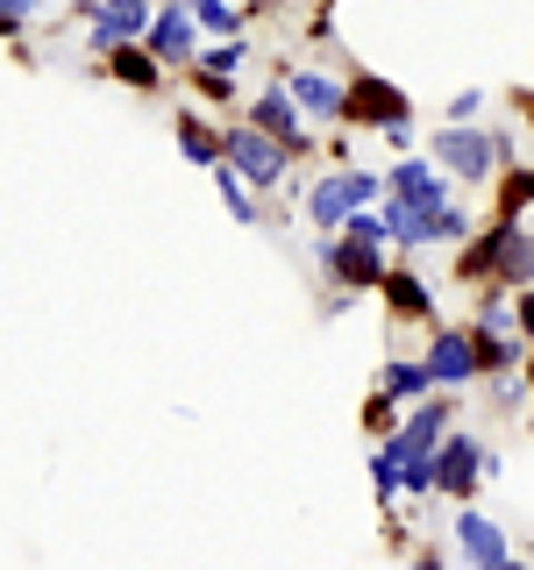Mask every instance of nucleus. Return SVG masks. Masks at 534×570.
Returning a JSON list of instances; mask_svg holds the SVG:
<instances>
[{
	"label": "nucleus",
	"mask_w": 534,
	"mask_h": 570,
	"mask_svg": "<svg viewBox=\"0 0 534 570\" xmlns=\"http://www.w3.org/2000/svg\"><path fill=\"white\" fill-rule=\"evenodd\" d=\"M449 435V406L442 400H427L406 414V428L385 442V463L399 471V485H427V463H435V442Z\"/></svg>",
	"instance_id": "1"
},
{
	"label": "nucleus",
	"mask_w": 534,
	"mask_h": 570,
	"mask_svg": "<svg viewBox=\"0 0 534 570\" xmlns=\"http://www.w3.org/2000/svg\"><path fill=\"white\" fill-rule=\"evenodd\" d=\"M385 236L392 243H456V236H471V214H463L456 200H435V207H421V200H385Z\"/></svg>",
	"instance_id": "2"
},
{
	"label": "nucleus",
	"mask_w": 534,
	"mask_h": 570,
	"mask_svg": "<svg viewBox=\"0 0 534 570\" xmlns=\"http://www.w3.org/2000/svg\"><path fill=\"white\" fill-rule=\"evenodd\" d=\"M378 243H385V222H370L364 207L343 214V243L328 249L335 278H343V285H378Z\"/></svg>",
	"instance_id": "3"
},
{
	"label": "nucleus",
	"mask_w": 534,
	"mask_h": 570,
	"mask_svg": "<svg viewBox=\"0 0 534 570\" xmlns=\"http://www.w3.org/2000/svg\"><path fill=\"white\" fill-rule=\"evenodd\" d=\"M221 157L249 178V186H285V150H278V136H264V129H228Z\"/></svg>",
	"instance_id": "4"
},
{
	"label": "nucleus",
	"mask_w": 534,
	"mask_h": 570,
	"mask_svg": "<svg viewBox=\"0 0 534 570\" xmlns=\"http://www.w3.org/2000/svg\"><path fill=\"white\" fill-rule=\"evenodd\" d=\"M378 186H385V178H370V171H335V178H320V186H314V222L320 228H343V214H356V207H364V200H378Z\"/></svg>",
	"instance_id": "5"
},
{
	"label": "nucleus",
	"mask_w": 534,
	"mask_h": 570,
	"mask_svg": "<svg viewBox=\"0 0 534 570\" xmlns=\"http://www.w3.org/2000/svg\"><path fill=\"white\" fill-rule=\"evenodd\" d=\"M477 471H485V450H477L471 435H442V442H435V463H427V485H442V492H471V485H477Z\"/></svg>",
	"instance_id": "6"
},
{
	"label": "nucleus",
	"mask_w": 534,
	"mask_h": 570,
	"mask_svg": "<svg viewBox=\"0 0 534 570\" xmlns=\"http://www.w3.org/2000/svg\"><path fill=\"white\" fill-rule=\"evenodd\" d=\"M435 157H442V171H456V178H492V136H477V129H442L435 136Z\"/></svg>",
	"instance_id": "7"
},
{
	"label": "nucleus",
	"mask_w": 534,
	"mask_h": 570,
	"mask_svg": "<svg viewBox=\"0 0 534 570\" xmlns=\"http://www.w3.org/2000/svg\"><path fill=\"white\" fill-rule=\"evenodd\" d=\"M343 121H378V129H392V121H406V94H392L385 79H356L343 94Z\"/></svg>",
	"instance_id": "8"
},
{
	"label": "nucleus",
	"mask_w": 534,
	"mask_h": 570,
	"mask_svg": "<svg viewBox=\"0 0 534 570\" xmlns=\"http://www.w3.org/2000/svg\"><path fill=\"white\" fill-rule=\"evenodd\" d=\"M456 549L471 563H485V570H506L513 563V542L498 534V521H485V513H456Z\"/></svg>",
	"instance_id": "9"
},
{
	"label": "nucleus",
	"mask_w": 534,
	"mask_h": 570,
	"mask_svg": "<svg viewBox=\"0 0 534 570\" xmlns=\"http://www.w3.org/2000/svg\"><path fill=\"white\" fill-rule=\"evenodd\" d=\"M492 264H498V278H506V285H527L534 278V236L513 222V214L492 228Z\"/></svg>",
	"instance_id": "10"
},
{
	"label": "nucleus",
	"mask_w": 534,
	"mask_h": 570,
	"mask_svg": "<svg viewBox=\"0 0 534 570\" xmlns=\"http://www.w3.org/2000/svg\"><path fill=\"white\" fill-rule=\"evenodd\" d=\"M427 379H435V385H463V379H477V343H471L463 328L435 335V350H427Z\"/></svg>",
	"instance_id": "11"
},
{
	"label": "nucleus",
	"mask_w": 534,
	"mask_h": 570,
	"mask_svg": "<svg viewBox=\"0 0 534 570\" xmlns=\"http://www.w3.org/2000/svg\"><path fill=\"white\" fill-rule=\"evenodd\" d=\"M150 58H157V65H186V58H192V8L150 14Z\"/></svg>",
	"instance_id": "12"
},
{
	"label": "nucleus",
	"mask_w": 534,
	"mask_h": 570,
	"mask_svg": "<svg viewBox=\"0 0 534 570\" xmlns=\"http://www.w3.org/2000/svg\"><path fill=\"white\" fill-rule=\"evenodd\" d=\"M257 129H264V136H278L285 150H293V142H307V129H299V100L285 94V86H271V94L257 100Z\"/></svg>",
	"instance_id": "13"
},
{
	"label": "nucleus",
	"mask_w": 534,
	"mask_h": 570,
	"mask_svg": "<svg viewBox=\"0 0 534 570\" xmlns=\"http://www.w3.org/2000/svg\"><path fill=\"white\" fill-rule=\"evenodd\" d=\"M392 200H421V207H435V200H449V178H442L435 165H399V171H392Z\"/></svg>",
	"instance_id": "14"
},
{
	"label": "nucleus",
	"mask_w": 534,
	"mask_h": 570,
	"mask_svg": "<svg viewBox=\"0 0 534 570\" xmlns=\"http://www.w3.org/2000/svg\"><path fill=\"white\" fill-rule=\"evenodd\" d=\"M136 29H150V14H142V8H121V0H115V8H100V14H93V43H100V50L129 43Z\"/></svg>",
	"instance_id": "15"
},
{
	"label": "nucleus",
	"mask_w": 534,
	"mask_h": 570,
	"mask_svg": "<svg viewBox=\"0 0 534 570\" xmlns=\"http://www.w3.org/2000/svg\"><path fill=\"white\" fill-rule=\"evenodd\" d=\"M293 100L314 107V115H343V86L320 79V71H299V79H293Z\"/></svg>",
	"instance_id": "16"
},
{
	"label": "nucleus",
	"mask_w": 534,
	"mask_h": 570,
	"mask_svg": "<svg viewBox=\"0 0 534 570\" xmlns=\"http://www.w3.org/2000/svg\"><path fill=\"white\" fill-rule=\"evenodd\" d=\"M378 285H385V299L399 314H427V285L414 278V272H378Z\"/></svg>",
	"instance_id": "17"
},
{
	"label": "nucleus",
	"mask_w": 534,
	"mask_h": 570,
	"mask_svg": "<svg viewBox=\"0 0 534 570\" xmlns=\"http://www.w3.org/2000/svg\"><path fill=\"white\" fill-rule=\"evenodd\" d=\"M178 150L200 157V165H214V157H221V136H214L207 121H178Z\"/></svg>",
	"instance_id": "18"
},
{
	"label": "nucleus",
	"mask_w": 534,
	"mask_h": 570,
	"mask_svg": "<svg viewBox=\"0 0 534 570\" xmlns=\"http://www.w3.org/2000/svg\"><path fill=\"white\" fill-rule=\"evenodd\" d=\"M186 8H192V22H207V29H221V36L243 29V8H228V0H186Z\"/></svg>",
	"instance_id": "19"
},
{
	"label": "nucleus",
	"mask_w": 534,
	"mask_h": 570,
	"mask_svg": "<svg viewBox=\"0 0 534 570\" xmlns=\"http://www.w3.org/2000/svg\"><path fill=\"white\" fill-rule=\"evenodd\" d=\"M471 343H477V371H513V356H521V350L506 343V335H492V328H485V335H471Z\"/></svg>",
	"instance_id": "20"
},
{
	"label": "nucleus",
	"mask_w": 534,
	"mask_h": 570,
	"mask_svg": "<svg viewBox=\"0 0 534 570\" xmlns=\"http://www.w3.org/2000/svg\"><path fill=\"white\" fill-rule=\"evenodd\" d=\"M115 71H121L129 86H157V58H150V50H121V43H115Z\"/></svg>",
	"instance_id": "21"
},
{
	"label": "nucleus",
	"mask_w": 534,
	"mask_h": 570,
	"mask_svg": "<svg viewBox=\"0 0 534 570\" xmlns=\"http://www.w3.org/2000/svg\"><path fill=\"white\" fill-rule=\"evenodd\" d=\"M214 186H221V200H228V214H243V222H249V186H243V171L228 165V157H221V171H214Z\"/></svg>",
	"instance_id": "22"
},
{
	"label": "nucleus",
	"mask_w": 534,
	"mask_h": 570,
	"mask_svg": "<svg viewBox=\"0 0 534 570\" xmlns=\"http://www.w3.org/2000/svg\"><path fill=\"white\" fill-rule=\"evenodd\" d=\"M421 385H427V364H385V400H406Z\"/></svg>",
	"instance_id": "23"
},
{
	"label": "nucleus",
	"mask_w": 534,
	"mask_h": 570,
	"mask_svg": "<svg viewBox=\"0 0 534 570\" xmlns=\"http://www.w3.org/2000/svg\"><path fill=\"white\" fill-rule=\"evenodd\" d=\"M200 65L214 71V79H236V65H243V43H236V36H228V43H221V50H207Z\"/></svg>",
	"instance_id": "24"
},
{
	"label": "nucleus",
	"mask_w": 534,
	"mask_h": 570,
	"mask_svg": "<svg viewBox=\"0 0 534 570\" xmlns=\"http://www.w3.org/2000/svg\"><path fill=\"white\" fill-rule=\"evenodd\" d=\"M534 200V171H521V178H506V214H521Z\"/></svg>",
	"instance_id": "25"
},
{
	"label": "nucleus",
	"mask_w": 534,
	"mask_h": 570,
	"mask_svg": "<svg viewBox=\"0 0 534 570\" xmlns=\"http://www.w3.org/2000/svg\"><path fill=\"white\" fill-rule=\"evenodd\" d=\"M513 321H521V328H527V335H534V293H527V299H521V314H513Z\"/></svg>",
	"instance_id": "26"
},
{
	"label": "nucleus",
	"mask_w": 534,
	"mask_h": 570,
	"mask_svg": "<svg viewBox=\"0 0 534 570\" xmlns=\"http://www.w3.org/2000/svg\"><path fill=\"white\" fill-rule=\"evenodd\" d=\"M29 8V0H0V22H14V14H22Z\"/></svg>",
	"instance_id": "27"
},
{
	"label": "nucleus",
	"mask_w": 534,
	"mask_h": 570,
	"mask_svg": "<svg viewBox=\"0 0 534 570\" xmlns=\"http://www.w3.org/2000/svg\"><path fill=\"white\" fill-rule=\"evenodd\" d=\"M513 107H521V115H534V94H513Z\"/></svg>",
	"instance_id": "28"
},
{
	"label": "nucleus",
	"mask_w": 534,
	"mask_h": 570,
	"mask_svg": "<svg viewBox=\"0 0 534 570\" xmlns=\"http://www.w3.org/2000/svg\"><path fill=\"white\" fill-rule=\"evenodd\" d=\"M121 8H150V0H121Z\"/></svg>",
	"instance_id": "29"
},
{
	"label": "nucleus",
	"mask_w": 534,
	"mask_h": 570,
	"mask_svg": "<svg viewBox=\"0 0 534 570\" xmlns=\"http://www.w3.org/2000/svg\"><path fill=\"white\" fill-rule=\"evenodd\" d=\"M527 385H534V364H527Z\"/></svg>",
	"instance_id": "30"
}]
</instances>
